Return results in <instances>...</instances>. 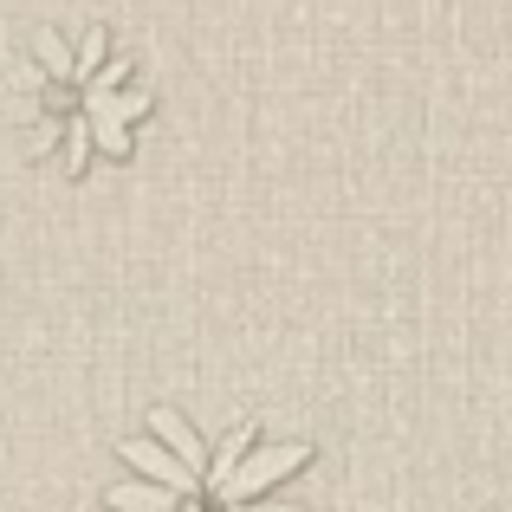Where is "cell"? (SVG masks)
I'll use <instances>...</instances> for the list:
<instances>
[{
  "label": "cell",
  "instance_id": "cell-1",
  "mask_svg": "<svg viewBox=\"0 0 512 512\" xmlns=\"http://www.w3.org/2000/svg\"><path fill=\"white\" fill-rule=\"evenodd\" d=\"M26 91L39 111V143L65 175H85L91 163H124L137 150V124L156 104L137 59L104 26H85L72 39L39 33Z\"/></svg>",
  "mask_w": 512,
  "mask_h": 512
},
{
  "label": "cell",
  "instance_id": "cell-2",
  "mask_svg": "<svg viewBox=\"0 0 512 512\" xmlns=\"http://www.w3.org/2000/svg\"><path fill=\"white\" fill-rule=\"evenodd\" d=\"M117 454L130 480L111 487V506H247L312 461L305 441H266L260 428H227L221 441H208L175 409H156L150 428Z\"/></svg>",
  "mask_w": 512,
  "mask_h": 512
}]
</instances>
